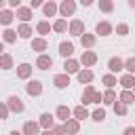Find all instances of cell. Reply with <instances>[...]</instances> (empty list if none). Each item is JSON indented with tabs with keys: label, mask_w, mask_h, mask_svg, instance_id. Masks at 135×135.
I'll return each instance as SVG.
<instances>
[{
	"label": "cell",
	"mask_w": 135,
	"mask_h": 135,
	"mask_svg": "<svg viewBox=\"0 0 135 135\" xmlns=\"http://www.w3.org/2000/svg\"><path fill=\"white\" fill-rule=\"evenodd\" d=\"M122 101H124V103H131V101H133V95H131V93H122Z\"/></svg>",
	"instance_id": "cell-35"
},
{
	"label": "cell",
	"mask_w": 135,
	"mask_h": 135,
	"mask_svg": "<svg viewBox=\"0 0 135 135\" xmlns=\"http://www.w3.org/2000/svg\"><path fill=\"white\" fill-rule=\"evenodd\" d=\"M118 32L120 34H127V25H118Z\"/></svg>",
	"instance_id": "cell-40"
},
{
	"label": "cell",
	"mask_w": 135,
	"mask_h": 135,
	"mask_svg": "<svg viewBox=\"0 0 135 135\" xmlns=\"http://www.w3.org/2000/svg\"><path fill=\"white\" fill-rule=\"evenodd\" d=\"M95 97H97V93H93V89H86V93L82 95V101H84V103H89V99H93V101H95Z\"/></svg>",
	"instance_id": "cell-10"
},
{
	"label": "cell",
	"mask_w": 135,
	"mask_h": 135,
	"mask_svg": "<svg viewBox=\"0 0 135 135\" xmlns=\"http://www.w3.org/2000/svg\"><path fill=\"white\" fill-rule=\"evenodd\" d=\"M42 4V0H32V6H40Z\"/></svg>",
	"instance_id": "cell-42"
},
{
	"label": "cell",
	"mask_w": 135,
	"mask_h": 135,
	"mask_svg": "<svg viewBox=\"0 0 135 135\" xmlns=\"http://www.w3.org/2000/svg\"><path fill=\"white\" fill-rule=\"evenodd\" d=\"M63 133H65L63 127H57V129H55V135H63Z\"/></svg>",
	"instance_id": "cell-37"
},
{
	"label": "cell",
	"mask_w": 135,
	"mask_h": 135,
	"mask_svg": "<svg viewBox=\"0 0 135 135\" xmlns=\"http://www.w3.org/2000/svg\"><path fill=\"white\" fill-rule=\"evenodd\" d=\"M93 118H95V120H103V118H105V112H103V110H97V112L93 114Z\"/></svg>",
	"instance_id": "cell-29"
},
{
	"label": "cell",
	"mask_w": 135,
	"mask_h": 135,
	"mask_svg": "<svg viewBox=\"0 0 135 135\" xmlns=\"http://www.w3.org/2000/svg\"><path fill=\"white\" fill-rule=\"evenodd\" d=\"M110 30H112V27H110V23H105V21L97 25V34H101V36H105V34H110Z\"/></svg>",
	"instance_id": "cell-7"
},
{
	"label": "cell",
	"mask_w": 135,
	"mask_h": 135,
	"mask_svg": "<svg viewBox=\"0 0 135 135\" xmlns=\"http://www.w3.org/2000/svg\"><path fill=\"white\" fill-rule=\"evenodd\" d=\"M124 65H127V70H129V72H135V59H129Z\"/></svg>",
	"instance_id": "cell-31"
},
{
	"label": "cell",
	"mask_w": 135,
	"mask_h": 135,
	"mask_svg": "<svg viewBox=\"0 0 135 135\" xmlns=\"http://www.w3.org/2000/svg\"><path fill=\"white\" fill-rule=\"evenodd\" d=\"M72 51H74V46H72L70 42H61V46H59V53H61L63 57H68V55H72Z\"/></svg>",
	"instance_id": "cell-4"
},
{
	"label": "cell",
	"mask_w": 135,
	"mask_h": 135,
	"mask_svg": "<svg viewBox=\"0 0 135 135\" xmlns=\"http://www.w3.org/2000/svg\"><path fill=\"white\" fill-rule=\"evenodd\" d=\"M51 65H53V59H51V57H46V55H42V57L38 59V68H40V70H49Z\"/></svg>",
	"instance_id": "cell-1"
},
{
	"label": "cell",
	"mask_w": 135,
	"mask_h": 135,
	"mask_svg": "<svg viewBox=\"0 0 135 135\" xmlns=\"http://www.w3.org/2000/svg\"><path fill=\"white\" fill-rule=\"evenodd\" d=\"M57 116H59V118H63V120H65V118H68V116H70V110H68V108H65V105H61V108H59V110H57Z\"/></svg>",
	"instance_id": "cell-15"
},
{
	"label": "cell",
	"mask_w": 135,
	"mask_h": 135,
	"mask_svg": "<svg viewBox=\"0 0 135 135\" xmlns=\"http://www.w3.org/2000/svg\"><path fill=\"white\" fill-rule=\"evenodd\" d=\"M11 19H13V15H11V13H8V11H6V13H2V15H0V21H2V23H11Z\"/></svg>",
	"instance_id": "cell-20"
},
{
	"label": "cell",
	"mask_w": 135,
	"mask_h": 135,
	"mask_svg": "<svg viewBox=\"0 0 135 135\" xmlns=\"http://www.w3.org/2000/svg\"><path fill=\"white\" fill-rule=\"evenodd\" d=\"M27 74H30V65H27V63H23V65L19 68V76H21V78H25Z\"/></svg>",
	"instance_id": "cell-18"
},
{
	"label": "cell",
	"mask_w": 135,
	"mask_h": 135,
	"mask_svg": "<svg viewBox=\"0 0 135 135\" xmlns=\"http://www.w3.org/2000/svg\"><path fill=\"white\" fill-rule=\"evenodd\" d=\"M55 11H57V6H55V4H53V2H49V4H44V13H46V15H49V17H51V15H53V13H55Z\"/></svg>",
	"instance_id": "cell-16"
},
{
	"label": "cell",
	"mask_w": 135,
	"mask_h": 135,
	"mask_svg": "<svg viewBox=\"0 0 135 135\" xmlns=\"http://www.w3.org/2000/svg\"><path fill=\"white\" fill-rule=\"evenodd\" d=\"M116 112L118 114H124V105H116Z\"/></svg>",
	"instance_id": "cell-41"
},
{
	"label": "cell",
	"mask_w": 135,
	"mask_h": 135,
	"mask_svg": "<svg viewBox=\"0 0 135 135\" xmlns=\"http://www.w3.org/2000/svg\"><path fill=\"white\" fill-rule=\"evenodd\" d=\"M65 131H70V133H76V131H78V124H76V122H68V124H65Z\"/></svg>",
	"instance_id": "cell-27"
},
{
	"label": "cell",
	"mask_w": 135,
	"mask_h": 135,
	"mask_svg": "<svg viewBox=\"0 0 135 135\" xmlns=\"http://www.w3.org/2000/svg\"><path fill=\"white\" fill-rule=\"evenodd\" d=\"M55 30H57V32H63V30H65V23H63V21H57V23H55Z\"/></svg>",
	"instance_id": "cell-36"
},
{
	"label": "cell",
	"mask_w": 135,
	"mask_h": 135,
	"mask_svg": "<svg viewBox=\"0 0 135 135\" xmlns=\"http://www.w3.org/2000/svg\"><path fill=\"white\" fill-rule=\"evenodd\" d=\"M133 84H135V80H133L131 76H124V78H122V86L129 89V86H133Z\"/></svg>",
	"instance_id": "cell-22"
},
{
	"label": "cell",
	"mask_w": 135,
	"mask_h": 135,
	"mask_svg": "<svg viewBox=\"0 0 135 135\" xmlns=\"http://www.w3.org/2000/svg\"><path fill=\"white\" fill-rule=\"evenodd\" d=\"M40 122H42V127H51L53 124V116L51 114H42L40 116Z\"/></svg>",
	"instance_id": "cell-11"
},
{
	"label": "cell",
	"mask_w": 135,
	"mask_h": 135,
	"mask_svg": "<svg viewBox=\"0 0 135 135\" xmlns=\"http://www.w3.org/2000/svg\"><path fill=\"white\" fill-rule=\"evenodd\" d=\"M131 4H133V6H135V0H131Z\"/></svg>",
	"instance_id": "cell-47"
},
{
	"label": "cell",
	"mask_w": 135,
	"mask_h": 135,
	"mask_svg": "<svg viewBox=\"0 0 135 135\" xmlns=\"http://www.w3.org/2000/svg\"><path fill=\"white\" fill-rule=\"evenodd\" d=\"M8 2H11V4H13V6H17V4H19V2H21V0H8Z\"/></svg>",
	"instance_id": "cell-43"
},
{
	"label": "cell",
	"mask_w": 135,
	"mask_h": 135,
	"mask_svg": "<svg viewBox=\"0 0 135 135\" xmlns=\"http://www.w3.org/2000/svg\"><path fill=\"white\" fill-rule=\"evenodd\" d=\"M80 2H82V4H84V6H86V4H91V2H93V0H80Z\"/></svg>",
	"instance_id": "cell-44"
},
{
	"label": "cell",
	"mask_w": 135,
	"mask_h": 135,
	"mask_svg": "<svg viewBox=\"0 0 135 135\" xmlns=\"http://www.w3.org/2000/svg\"><path fill=\"white\" fill-rule=\"evenodd\" d=\"M36 51H44L46 49V44H44V40H34V44H32Z\"/></svg>",
	"instance_id": "cell-17"
},
{
	"label": "cell",
	"mask_w": 135,
	"mask_h": 135,
	"mask_svg": "<svg viewBox=\"0 0 135 135\" xmlns=\"http://www.w3.org/2000/svg\"><path fill=\"white\" fill-rule=\"evenodd\" d=\"M99 6H101L103 11H112V2H110V0H101V2H99Z\"/></svg>",
	"instance_id": "cell-24"
},
{
	"label": "cell",
	"mask_w": 135,
	"mask_h": 135,
	"mask_svg": "<svg viewBox=\"0 0 135 135\" xmlns=\"http://www.w3.org/2000/svg\"><path fill=\"white\" fill-rule=\"evenodd\" d=\"M80 30H82V23H80V21H74V23H72V32H74V34H78Z\"/></svg>",
	"instance_id": "cell-28"
},
{
	"label": "cell",
	"mask_w": 135,
	"mask_h": 135,
	"mask_svg": "<svg viewBox=\"0 0 135 135\" xmlns=\"http://www.w3.org/2000/svg\"><path fill=\"white\" fill-rule=\"evenodd\" d=\"M2 2H4V0H0V4H2Z\"/></svg>",
	"instance_id": "cell-48"
},
{
	"label": "cell",
	"mask_w": 135,
	"mask_h": 135,
	"mask_svg": "<svg viewBox=\"0 0 135 135\" xmlns=\"http://www.w3.org/2000/svg\"><path fill=\"white\" fill-rule=\"evenodd\" d=\"M65 72H78V63L76 61H65Z\"/></svg>",
	"instance_id": "cell-13"
},
{
	"label": "cell",
	"mask_w": 135,
	"mask_h": 135,
	"mask_svg": "<svg viewBox=\"0 0 135 135\" xmlns=\"http://www.w3.org/2000/svg\"><path fill=\"white\" fill-rule=\"evenodd\" d=\"M76 116H78V120H82V118H86V110L80 105V108H76Z\"/></svg>",
	"instance_id": "cell-23"
},
{
	"label": "cell",
	"mask_w": 135,
	"mask_h": 135,
	"mask_svg": "<svg viewBox=\"0 0 135 135\" xmlns=\"http://www.w3.org/2000/svg\"><path fill=\"white\" fill-rule=\"evenodd\" d=\"M11 135H21V133H17V131H13V133H11Z\"/></svg>",
	"instance_id": "cell-46"
},
{
	"label": "cell",
	"mask_w": 135,
	"mask_h": 135,
	"mask_svg": "<svg viewBox=\"0 0 135 135\" xmlns=\"http://www.w3.org/2000/svg\"><path fill=\"white\" fill-rule=\"evenodd\" d=\"M8 101H11V110H15V112H21L23 110V103H21L19 97H11Z\"/></svg>",
	"instance_id": "cell-5"
},
{
	"label": "cell",
	"mask_w": 135,
	"mask_h": 135,
	"mask_svg": "<svg viewBox=\"0 0 135 135\" xmlns=\"http://www.w3.org/2000/svg\"><path fill=\"white\" fill-rule=\"evenodd\" d=\"M55 84H57L59 89H63V86L70 84V80H68V76H55Z\"/></svg>",
	"instance_id": "cell-9"
},
{
	"label": "cell",
	"mask_w": 135,
	"mask_h": 135,
	"mask_svg": "<svg viewBox=\"0 0 135 135\" xmlns=\"http://www.w3.org/2000/svg\"><path fill=\"white\" fill-rule=\"evenodd\" d=\"M61 13H63L65 17L72 15V13H74V2H72V0H65V2L61 4Z\"/></svg>",
	"instance_id": "cell-3"
},
{
	"label": "cell",
	"mask_w": 135,
	"mask_h": 135,
	"mask_svg": "<svg viewBox=\"0 0 135 135\" xmlns=\"http://www.w3.org/2000/svg\"><path fill=\"white\" fill-rule=\"evenodd\" d=\"M82 61H84L86 65H93V63H95V55H93V53H84V55H82Z\"/></svg>",
	"instance_id": "cell-12"
},
{
	"label": "cell",
	"mask_w": 135,
	"mask_h": 135,
	"mask_svg": "<svg viewBox=\"0 0 135 135\" xmlns=\"http://www.w3.org/2000/svg\"><path fill=\"white\" fill-rule=\"evenodd\" d=\"M38 32H40V34H46V32H49V23H40V25H38Z\"/></svg>",
	"instance_id": "cell-32"
},
{
	"label": "cell",
	"mask_w": 135,
	"mask_h": 135,
	"mask_svg": "<svg viewBox=\"0 0 135 135\" xmlns=\"http://www.w3.org/2000/svg\"><path fill=\"white\" fill-rule=\"evenodd\" d=\"M19 17H21L23 21H27V19H30V8H19Z\"/></svg>",
	"instance_id": "cell-19"
},
{
	"label": "cell",
	"mask_w": 135,
	"mask_h": 135,
	"mask_svg": "<svg viewBox=\"0 0 135 135\" xmlns=\"http://www.w3.org/2000/svg\"><path fill=\"white\" fill-rule=\"evenodd\" d=\"M4 116H6V108H4V105H0V118H4Z\"/></svg>",
	"instance_id": "cell-38"
},
{
	"label": "cell",
	"mask_w": 135,
	"mask_h": 135,
	"mask_svg": "<svg viewBox=\"0 0 135 135\" xmlns=\"http://www.w3.org/2000/svg\"><path fill=\"white\" fill-rule=\"evenodd\" d=\"M4 40H6V42H13V40H15V32L6 30V32H4Z\"/></svg>",
	"instance_id": "cell-25"
},
{
	"label": "cell",
	"mask_w": 135,
	"mask_h": 135,
	"mask_svg": "<svg viewBox=\"0 0 135 135\" xmlns=\"http://www.w3.org/2000/svg\"><path fill=\"white\" fill-rule=\"evenodd\" d=\"M23 131H25V135H36V133H38V124H36V122H25Z\"/></svg>",
	"instance_id": "cell-6"
},
{
	"label": "cell",
	"mask_w": 135,
	"mask_h": 135,
	"mask_svg": "<svg viewBox=\"0 0 135 135\" xmlns=\"http://www.w3.org/2000/svg\"><path fill=\"white\" fill-rule=\"evenodd\" d=\"M44 135H55V133H51V131H46V133H44Z\"/></svg>",
	"instance_id": "cell-45"
},
{
	"label": "cell",
	"mask_w": 135,
	"mask_h": 135,
	"mask_svg": "<svg viewBox=\"0 0 135 135\" xmlns=\"http://www.w3.org/2000/svg\"><path fill=\"white\" fill-rule=\"evenodd\" d=\"M93 42H95V38H93V36H82V44H84V46H91Z\"/></svg>",
	"instance_id": "cell-26"
},
{
	"label": "cell",
	"mask_w": 135,
	"mask_h": 135,
	"mask_svg": "<svg viewBox=\"0 0 135 135\" xmlns=\"http://www.w3.org/2000/svg\"><path fill=\"white\" fill-rule=\"evenodd\" d=\"M120 68H122V61H120L118 57H114V59H110V70H112V72H118Z\"/></svg>",
	"instance_id": "cell-8"
},
{
	"label": "cell",
	"mask_w": 135,
	"mask_h": 135,
	"mask_svg": "<svg viewBox=\"0 0 135 135\" xmlns=\"http://www.w3.org/2000/svg\"><path fill=\"white\" fill-rule=\"evenodd\" d=\"M124 135H135V129H133V127H129V129L124 131Z\"/></svg>",
	"instance_id": "cell-39"
},
{
	"label": "cell",
	"mask_w": 135,
	"mask_h": 135,
	"mask_svg": "<svg viewBox=\"0 0 135 135\" xmlns=\"http://www.w3.org/2000/svg\"><path fill=\"white\" fill-rule=\"evenodd\" d=\"M0 63H2V68H8V65H11V57H6V55H4V57L0 59Z\"/></svg>",
	"instance_id": "cell-33"
},
{
	"label": "cell",
	"mask_w": 135,
	"mask_h": 135,
	"mask_svg": "<svg viewBox=\"0 0 135 135\" xmlns=\"http://www.w3.org/2000/svg\"><path fill=\"white\" fill-rule=\"evenodd\" d=\"M91 78H93L91 72H80V74H78V80H80V82H89Z\"/></svg>",
	"instance_id": "cell-14"
},
{
	"label": "cell",
	"mask_w": 135,
	"mask_h": 135,
	"mask_svg": "<svg viewBox=\"0 0 135 135\" xmlns=\"http://www.w3.org/2000/svg\"><path fill=\"white\" fill-rule=\"evenodd\" d=\"M103 82H105L108 86H112V84H114L116 80H114V76H103Z\"/></svg>",
	"instance_id": "cell-34"
},
{
	"label": "cell",
	"mask_w": 135,
	"mask_h": 135,
	"mask_svg": "<svg viewBox=\"0 0 135 135\" xmlns=\"http://www.w3.org/2000/svg\"><path fill=\"white\" fill-rule=\"evenodd\" d=\"M40 91H42V86H40L38 80H34V82L27 84V93H30V95H40Z\"/></svg>",
	"instance_id": "cell-2"
},
{
	"label": "cell",
	"mask_w": 135,
	"mask_h": 135,
	"mask_svg": "<svg viewBox=\"0 0 135 135\" xmlns=\"http://www.w3.org/2000/svg\"><path fill=\"white\" fill-rule=\"evenodd\" d=\"M103 99H105V103H112V101H114V93H112V91H108V93L103 95Z\"/></svg>",
	"instance_id": "cell-30"
},
{
	"label": "cell",
	"mask_w": 135,
	"mask_h": 135,
	"mask_svg": "<svg viewBox=\"0 0 135 135\" xmlns=\"http://www.w3.org/2000/svg\"><path fill=\"white\" fill-rule=\"evenodd\" d=\"M19 36H21V38H27V36H30V27H27V25H21V27H19Z\"/></svg>",
	"instance_id": "cell-21"
}]
</instances>
